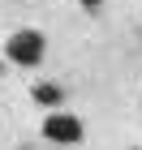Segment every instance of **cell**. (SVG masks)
Masks as SVG:
<instances>
[{"instance_id":"1","label":"cell","mask_w":142,"mask_h":150,"mask_svg":"<svg viewBox=\"0 0 142 150\" xmlns=\"http://www.w3.org/2000/svg\"><path fill=\"white\" fill-rule=\"evenodd\" d=\"M43 52H47V43H43L39 30H17V35H9V47H4V56H9L13 64H26V69L39 64Z\"/></svg>"},{"instance_id":"4","label":"cell","mask_w":142,"mask_h":150,"mask_svg":"<svg viewBox=\"0 0 142 150\" xmlns=\"http://www.w3.org/2000/svg\"><path fill=\"white\" fill-rule=\"evenodd\" d=\"M82 4H86V9H99V4H103V0H82Z\"/></svg>"},{"instance_id":"2","label":"cell","mask_w":142,"mask_h":150,"mask_svg":"<svg viewBox=\"0 0 142 150\" xmlns=\"http://www.w3.org/2000/svg\"><path fill=\"white\" fill-rule=\"evenodd\" d=\"M43 137L56 142V146H73V142H82V120L69 112H52L43 120Z\"/></svg>"},{"instance_id":"3","label":"cell","mask_w":142,"mask_h":150,"mask_svg":"<svg viewBox=\"0 0 142 150\" xmlns=\"http://www.w3.org/2000/svg\"><path fill=\"white\" fill-rule=\"evenodd\" d=\"M30 99H35V103H43V107H56L65 94H60V86H52V81H39L35 90H30Z\"/></svg>"}]
</instances>
